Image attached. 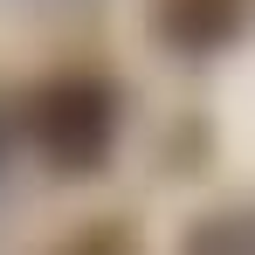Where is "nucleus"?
I'll use <instances>...</instances> for the list:
<instances>
[{"label": "nucleus", "instance_id": "obj_1", "mask_svg": "<svg viewBox=\"0 0 255 255\" xmlns=\"http://www.w3.org/2000/svg\"><path fill=\"white\" fill-rule=\"evenodd\" d=\"M28 138L55 172H97L118 145V90L104 76H48L28 97Z\"/></svg>", "mask_w": 255, "mask_h": 255}, {"label": "nucleus", "instance_id": "obj_2", "mask_svg": "<svg viewBox=\"0 0 255 255\" xmlns=\"http://www.w3.org/2000/svg\"><path fill=\"white\" fill-rule=\"evenodd\" d=\"M242 14H249V0H152L159 35L186 55H214L221 42H235Z\"/></svg>", "mask_w": 255, "mask_h": 255}, {"label": "nucleus", "instance_id": "obj_3", "mask_svg": "<svg viewBox=\"0 0 255 255\" xmlns=\"http://www.w3.org/2000/svg\"><path fill=\"white\" fill-rule=\"evenodd\" d=\"M186 255H255V207H228L193 228Z\"/></svg>", "mask_w": 255, "mask_h": 255}, {"label": "nucleus", "instance_id": "obj_4", "mask_svg": "<svg viewBox=\"0 0 255 255\" xmlns=\"http://www.w3.org/2000/svg\"><path fill=\"white\" fill-rule=\"evenodd\" d=\"M76 255H125V235H90Z\"/></svg>", "mask_w": 255, "mask_h": 255}, {"label": "nucleus", "instance_id": "obj_5", "mask_svg": "<svg viewBox=\"0 0 255 255\" xmlns=\"http://www.w3.org/2000/svg\"><path fill=\"white\" fill-rule=\"evenodd\" d=\"M0 159H7V118H0Z\"/></svg>", "mask_w": 255, "mask_h": 255}]
</instances>
